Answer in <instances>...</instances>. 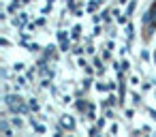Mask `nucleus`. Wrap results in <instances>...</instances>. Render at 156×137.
I'll list each match as a JSON object with an SVG mask.
<instances>
[{"instance_id": "obj_1", "label": "nucleus", "mask_w": 156, "mask_h": 137, "mask_svg": "<svg viewBox=\"0 0 156 137\" xmlns=\"http://www.w3.org/2000/svg\"><path fill=\"white\" fill-rule=\"evenodd\" d=\"M150 20H152V24L156 26V2H154V7H152V11H150Z\"/></svg>"}]
</instances>
